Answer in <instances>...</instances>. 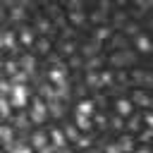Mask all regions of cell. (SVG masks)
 I'll list each match as a JSON object with an SVG mask.
<instances>
[{
	"mask_svg": "<svg viewBox=\"0 0 153 153\" xmlns=\"http://www.w3.org/2000/svg\"><path fill=\"white\" fill-rule=\"evenodd\" d=\"M36 29H38L41 33H48V31H50V22H48V19H38V22H36Z\"/></svg>",
	"mask_w": 153,
	"mask_h": 153,
	"instance_id": "d4e9b609",
	"label": "cell"
},
{
	"mask_svg": "<svg viewBox=\"0 0 153 153\" xmlns=\"http://www.w3.org/2000/svg\"><path fill=\"white\" fill-rule=\"evenodd\" d=\"M41 153H53V148H41Z\"/></svg>",
	"mask_w": 153,
	"mask_h": 153,
	"instance_id": "ee69618b",
	"label": "cell"
},
{
	"mask_svg": "<svg viewBox=\"0 0 153 153\" xmlns=\"http://www.w3.org/2000/svg\"><path fill=\"white\" fill-rule=\"evenodd\" d=\"M117 81H122V84H124V81H127V74H124V72H122V69H120V72H117Z\"/></svg>",
	"mask_w": 153,
	"mask_h": 153,
	"instance_id": "60d3db41",
	"label": "cell"
},
{
	"mask_svg": "<svg viewBox=\"0 0 153 153\" xmlns=\"http://www.w3.org/2000/svg\"><path fill=\"white\" fill-rule=\"evenodd\" d=\"M108 36H110V29H108V26H96V31H93V41H96V43L105 41Z\"/></svg>",
	"mask_w": 153,
	"mask_h": 153,
	"instance_id": "e0dca14e",
	"label": "cell"
},
{
	"mask_svg": "<svg viewBox=\"0 0 153 153\" xmlns=\"http://www.w3.org/2000/svg\"><path fill=\"white\" fill-rule=\"evenodd\" d=\"M69 22H72L74 26H81V24L86 22V14H84V12H69Z\"/></svg>",
	"mask_w": 153,
	"mask_h": 153,
	"instance_id": "44dd1931",
	"label": "cell"
},
{
	"mask_svg": "<svg viewBox=\"0 0 153 153\" xmlns=\"http://www.w3.org/2000/svg\"><path fill=\"white\" fill-rule=\"evenodd\" d=\"M86 86H91V88L103 86V81H100V72H88V74H86Z\"/></svg>",
	"mask_w": 153,
	"mask_h": 153,
	"instance_id": "5bb4252c",
	"label": "cell"
},
{
	"mask_svg": "<svg viewBox=\"0 0 153 153\" xmlns=\"http://www.w3.org/2000/svg\"><path fill=\"white\" fill-rule=\"evenodd\" d=\"M69 65H72V67H81V60H79V57H76V55H74V57H72V62H69Z\"/></svg>",
	"mask_w": 153,
	"mask_h": 153,
	"instance_id": "ab89813d",
	"label": "cell"
},
{
	"mask_svg": "<svg viewBox=\"0 0 153 153\" xmlns=\"http://www.w3.org/2000/svg\"><path fill=\"white\" fill-rule=\"evenodd\" d=\"M131 62H134V53L131 50H115L112 57H110V65L117 67V69H122V67H127Z\"/></svg>",
	"mask_w": 153,
	"mask_h": 153,
	"instance_id": "7a4b0ae2",
	"label": "cell"
},
{
	"mask_svg": "<svg viewBox=\"0 0 153 153\" xmlns=\"http://www.w3.org/2000/svg\"><path fill=\"white\" fill-rule=\"evenodd\" d=\"M26 100H29L26 86H24V84H14V86H12V93H10V103H12L14 108H24Z\"/></svg>",
	"mask_w": 153,
	"mask_h": 153,
	"instance_id": "6da1fadb",
	"label": "cell"
},
{
	"mask_svg": "<svg viewBox=\"0 0 153 153\" xmlns=\"http://www.w3.org/2000/svg\"><path fill=\"white\" fill-rule=\"evenodd\" d=\"M136 153H151V151H148V148H146V146H141V148H139V151H136Z\"/></svg>",
	"mask_w": 153,
	"mask_h": 153,
	"instance_id": "7bdbcfd3",
	"label": "cell"
},
{
	"mask_svg": "<svg viewBox=\"0 0 153 153\" xmlns=\"http://www.w3.org/2000/svg\"><path fill=\"white\" fill-rule=\"evenodd\" d=\"M115 112H117L120 117H129V115L134 112V103H131V98H120V100L115 103Z\"/></svg>",
	"mask_w": 153,
	"mask_h": 153,
	"instance_id": "5b68a950",
	"label": "cell"
},
{
	"mask_svg": "<svg viewBox=\"0 0 153 153\" xmlns=\"http://www.w3.org/2000/svg\"><path fill=\"white\" fill-rule=\"evenodd\" d=\"M19 43L22 45H33V31L31 29H22L19 31Z\"/></svg>",
	"mask_w": 153,
	"mask_h": 153,
	"instance_id": "2e32d148",
	"label": "cell"
},
{
	"mask_svg": "<svg viewBox=\"0 0 153 153\" xmlns=\"http://www.w3.org/2000/svg\"><path fill=\"white\" fill-rule=\"evenodd\" d=\"M19 65H22V69H24L26 74H33V69H36V60H33L31 55H24V57L19 60Z\"/></svg>",
	"mask_w": 153,
	"mask_h": 153,
	"instance_id": "7c38bea8",
	"label": "cell"
},
{
	"mask_svg": "<svg viewBox=\"0 0 153 153\" xmlns=\"http://www.w3.org/2000/svg\"><path fill=\"white\" fill-rule=\"evenodd\" d=\"M134 45H136L139 53H151V50H153V41H151V36H146V33L136 36V38H134Z\"/></svg>",
	"mask_w": 153,
	"mask_h": 153,
	"instance_id": "52a82bcc",
	"label": "cell"
},
{
	"mask_svg": "<svg viewBox=\"0 0 153 153\" xmlns=\"http://www.w3.org/2000/svg\"><path fill=\"white\" fill-rule=\"evenodd\" d=\"M88 143H91L88 136H81V139H79V146H88Z\"/></svg>",
	"mask_w": 153,
	"mask_h": 153,
	"instance_id": "b9f144b4",
	"label": "cell"
},
{
	"mask_svg": "<svg viewBox=\"0 0 153 153\" xmlns=\"http://www.w3.org/2000/svg\"><path fill=\"white\" fill-rule=\"evenodd\" d=\"M48 76H50V81L55 84V88H60V86H67V69H65V65H62V62H55Z\"/></svg>",
	"mask_w": 153,
	"mask_h": 153,
	"instance_id": "3957f363",
	"label": "cell"
},
{
	"mask_svg": "<svg viewBox=\"0 0 153 153\" xmlns=\"http://www.w3.org/2000/svg\"><path fill=\"white\" fill-rule=\"evenodd\" d=\"M148 24H151V26H153V17H151V19H148Z\"/></svg>",
	"mask_w": 153,
	"mask_h": 153,
	"instance_id": "bcb514c9",
	"label": "cell"
},
{
	"mask_svg": "<svg viewBox=\"0 0 153 153\" xmlns=\"http://www.w3.org/2000/svg\"><path fill=\"white\" fill-rule=\"evenodd\" d=\"M81 7H84V5H81L79 0H72V2L67 5V10H69V12H81Z\"/></svg>",
	"mask_w": 153,
	"mask_h": 153,
	"instance_id": "4dcf8cb0",
	"label": "cell"
},
{
	"mask_svg": "<svg viewBox=\"0 0 153 153\" xmlns=\"http://www.w3.org/2000/svg\"><path fill=\"white\" fill-rule=\"evenodd\" d=\"M96 124L105 127V124H108V117H105V115H96Z\"/></svg>",
	"mask_w": 153,
	"mask_h": 153,
	"instance_id": "f35d334b",
	"label": "cell"
},
{
	"mask_svg": "<svg viewBox=\"0 0 153 153\" xmlns=\"http://www.w3.org/2000/svg\"><path fill=\"white\" fill-rule=\"evenodd\" d=\"M76 115L93 117V115H96V103H93L91 98H86V100H79V103H76Z\"/></svg>",
	"mask_w": 153,
	"mask_h": 153,
	"instance_id": "8992f818",
	"label": "cell"
},
{
	"mask_svg": "<svg viewBox=\"0 0 153 153\" xmlns=\"http://www.w3.org/2000/svg\"><path fill=\"white\" fill-rule=\"evenodd\" d=\"M50 141H53V146H55V148H62V146H65V141H67V136H65V131H62V129H53V131H50Z\"/></svg>",
	"mask_w": 153,
	"mask_h": 153,
	"instance_id": "8fae6325",
	"label": "cell"
},
{
	"mask_svg": "<svg viewBox=\"0 0 153 153\" xmlns=\"http://www.w3.org/2000/svg\"><path fill=\"white\" fill-rule=\"evenodd\" d=\"M26 76H29V74H26L24 69H19V72L12 76V81H14V84H24V81H26Z\"/></svg>",
	"mask_w": 153,
	"mask_h": 153,
	"instance_id": "83f0119b",
	"label": "cell"
},
{
	"mask_svg": "<svg viewBox=\"0 0 153 153\" xmlns=\"http://www.w3.org/2000/svg\"><path fill=\"white\" fill-rule=\"evenodd\" d=\"M151 136H153V129H146V131H141V141L146 143V141H151Z\"/></svg>",
	"mask_w": 153,
	"mask_h": 153,
	"instance_id": "e575fe53",
	"label": "cell"
},
{
	"mask_svg": "<svg viewBox=\"0 0 153 153\" xmlns=\"http://www.w3.org/2000/svg\"><path fill=\"white\" fill-rule=\"evenodd\" d=\"M45 117H48V103L36 98L33 100V108H31V122L41 124V122H45Z\"/></svg>",
	"mask_w": 153,
	"mask_h": 153,
	"instance_id": "277c9868",
	"label": "cell"
},
{
	"mask_svg": "<svg viewBox=\"0 0 153 153\" xmlns=\"http://www.w3.org/2000/svg\"><path fill=\"white\" fill-rule=\"evenodd\" d=\"M17 33L14 31H2V48H14V43H17Z\"/></svg>",
	"mask_w": 153,
	"mask_h": 153,
	"instance_id": "4fadbf2b",
	"label": "cell"
},
{
	"mask_svg": "<svg viewBox=\"0 0 153 153\" xmlns=\"http://www.w3.org/2000/svg\"><path fill=\"white\" fill-rule=\"evenodd\" d=\"M36 48H38V53H48V50H50V41H48V38H38Z\"/></svg>",
	"mask_w": 153,
	"mask_h": 153,
	"instance_id": "484cf974",
	"label": "cell"
},
{
	"mask_svg": "<svg viewBox=\"0 0 153 153\" xmlns=\"http://www.w3.org/2000/svg\"><path fill=\"white\" fill-rule=\"evenodd\" d=\"M31 143H33L36 148H45V136H43V131H36V134L31 136Z\"/></svg>",
	"mask_w": 153,
	"mask_h": 153,
	"instance_id": "7402d4cb",
	"label": "cell"
},
{
	"mask_svg": "<svg viewBox=\"0 0 153 153\" xmlns=\"http://www.w3.org/2000/svg\"><path fill=\"white\" fill-rule=\"evenodd\" d=\"M110 127H112V129H122V127H124V120H122L120 115H115V117L110 120Z\"/></svg>",
	"mask_w": 153,
	"mask_h": 153,
	"instance_id": "f546056e",
	"label": "cell"
},
{
	"mask_svg": "<svg viewBox=\"0 0 153 153\" xmlns=\"http://www.w3.org/2000/svg\"><path fill=\"white\" fill-rule=\"evenodd\" d=\"M131 103H134V105H141V108H148V105H151V96H148L146 91L136 88V91L131 93Z\"/></svg>",
	"mask_w": 153,
	"mask_h": 153,
	"instance_id": "ba28073f",
	"label": "cell"
},
{
	"mask_svg": "<svg viewBox=\"0 0 153 153\" xmlns=\"http://www.w3.org/2000/svg\"><path fill=\"white\" fill-rule=\"evenodd\" d=\"M65 136H67L69 141H76V143H79V139H81V136H79V127H76V124H69V127L65 129Z\"/></svg>",
	"mask_w": 153,
	"mask_h": 153,
	"instance_id": "ffe728a7",
	"label": "cell"
},
{
	"mask_svg": "<svg viewBox=\"0 0 153 153\" xmlns=\"http://www.w3.org/2000/svg\"><path fill=\"white\" fill-rule=\"evenodd\" d=\"M48 110H50V115H55V117L62 115V105H60L57 100H50V103H48Z\"/></svg>",
	"mask_w": 153,
	"mask_h": 153,
	"instance_id": "cb8c5ba5",
	"label": "cell"
},
{
	"mask_svg": "<svg viewBox=\"0 0 153 153\" xmlns=\"http://www.w3.org/2000/svg\"><path fill=\"white\" fill-rule=\"evenodd\" d=\"M143 84L146 86H153V74L151 72H143Z\"/></svg>",
	"mask_w": 153,
	"mask_h": 153,
	"instance_id": "d590c367",
	"label": "cell"
},
{
	"mask_svg": "<svg viewBox=\"0 0 153 153\" xmlns=\"http://www.w3.org/2000/svg\"><path fill=\"white\" fill-rule=\"evenodd\" d=\"M91 22H93V24H98V26H103L105 22H110V17H108V12H103V10H96V12L91 14Z\"/></svg>",
	"mask_w": 153,
	"mask_h": 153,
	"instance_id": "9a60e30c",
	"label": "cell"
},
{
	"mask_svg": "<svg viewBox=\"0 0 153 153\" xmlns=\"http://www.w3.org/2000/svg\"><path fill=\"white\" fill-rule=\"evenodd\" d=\"M127 127H129L131 131H136V129H139V117H129V122H127Z\"/></svg>",
	"mask_w": 153,
	"mask_h": 153,
	"instance_id": "d6a6232c",
	"label": "cell"
},
{
	"mask_svg": "<svg viewBox=\"0 0 153 153\" xmlns=\"http://www.w3.org/2000/svg\"><path fill=\"white\" fill-rule=\"evenodd\" d=\"M110 24H112L115 29H124V26H127L129 22H127V14H124L122 10H117V12H115V14L110 17Z\"/></svg>",
	"mask_w": 153,
	"mask_h": 153,
	"instance_id": "9c48e42d",
	"label": "cell"
},
{
	"mask_svg": "<svg viewBox=\"0 0 153 153\" xmlns=\"http://www.w3.org/2000/svg\"><path fill=\"white\" fill-rule=\"evenodd\" d=\"M117 146L122 148V153H134V139L129 134H122L120 141H117Z\"/></svg>",
	"mask_w": 153,
	"mask_h": 153,
	"instance_id": "30bf717a",
	"label": "cell"
},
{
	"mask_svg": "<svg viewBox=\"0 0 153 153\" xmlns=\"http://www.w3.org/2000/svg\"><path fill=\"white\" fill-rule=\"evenodd\" d=\"M19 153H33V151H31V148H22Z\"/></svg>",
	"mask_w": 153,
	"mask_h": 153,
	"instance_id": "f6af8a7d",
	"label": "cell"
},
{
	"mask_svg": "<svg viewBox=\"0 0 153 153\" xmlns=\"http://www.w3.org/2000/svg\"><path fill=\"white\" fill-rule=\"evenodd\" d=\"M2 139H5V143L10 146V141H12V129H10V127H2Z\"/></svg>",
	"mask_w": 153,
	"mask_h": 153,
	"instance_id": "1f68e13d",
	"label": "cell"
},
{
	"mask_svg": "<svg viewBox=\"0 0 153 153\" xmlns=\"http://www.w3.org/2000/svg\"><path fill=\"white\" fill-rule=\"evenodd\" d=\"M131 84H136V86L143 84V72H141V69H134V72H131Z\"/></svg>",
	"mask_w": 153,
	"mask_h": 153,
	"instance_id": "4316f807",
	"label": "cell"
},
{
	"mask_svg": "<svg viewBox=\"0 0 153 153\" xmlns=\"http://www.w3.org/2000/svg\"><path fill=\"white\" fill-rule=\"evenodd\" d=\"M105 153H122V148H120L117 143H110V146L105 148Z\"/></svg>",
	"mask_w": 153,
	"mask_h": 153,
	"instance_id": "74e56055",
	"label": "cell"
},
{
	"mask_svg": "<svg viewBox=\"0 0 153 153\" xmlns=\"http://www.w3.org/2000/svg\"><path fill=\"white\" fill-rule=\"evenodd\" d=\"M112 45H115L117 50H127V36H124V33H115V36H112Z\"/></svg>",
	"mask_w": 153,
	"mask_h": 153,
	"instance_id": "ac0fdd59",
	"label": "cell"
},
{
	"mask_svg": "<svg viewBox=\"0 0 153 153\" xmlns=\"http://www.w3.org/2000/svg\"><path fill=\"white\" fill-rule=\"evenodd\" d=\"M124 31H127V36H134V38H136V36H141V31H139V24H136V22H129V24L124 26Z\"/></svg>",
	"mask_w": 153,
	"mask_h": 153,
	"instance_id": "603a6c76",
	"label": "cell"
},
{
	"mask_svg": "<svg viewBox=\"0 0 153 153\" xmlns=\"http://www.w3.org/2000/svg\"><path fill=\"white\" fill-rule=\"evenodd\" d=\"M74 124L81 129V131H88L91 129V117H84V115H76V120H74Z\"/></svg>",
	"mask_w": 153,
	"mask_h": 153,
	"instance_id": "d6986e66",
	"label": "cell"
},
{
	"mask_svg": "<svg viewBox=\"0 0 153 153\" xmlns=\"http://www.w3.org/2000/svg\"><path fill=\"white\" fill-rule=\"evenodd\" d=\"M143 122L148 124V129H153V112H146L143 115Z\"/></svg>",
	"mask_w": 153,
	"mask_h": 153,
	"instance_id": "8d00e7d4",
	"label": "cell"
},
{
	"mask_svg": "<svg viewBox=\"0 0 153 153\" xmlns=\"http://www.w3.org/2000/svg\"><path fill=\"white\" fill-rule=\"evenodd\" d=\"M62 50H65L67 55H72V53H74V43H72V41H67V43L62 45Z\"/></svg>",
	"mask_w": 153,
	"mask_h": 153,
	"instance_id": "836d02e7",
	"label": "cell"
},
{
	"mask_svg": "<svg viewBox=\"0 0 153 153\" xmlns=\"http://www.w3.org/2000/svg\"><path fill=\"white\" fill-rule=\"evenodd\" d=\"M100 81H103V86H108V84H112V81H115V76H112V72H100Z\"/></svg>",
	"mask_w": 153,
	"mask_h": 153,
	"instance_id": "f1b7e54d",
	"label": "cell"
}]
</instances>
